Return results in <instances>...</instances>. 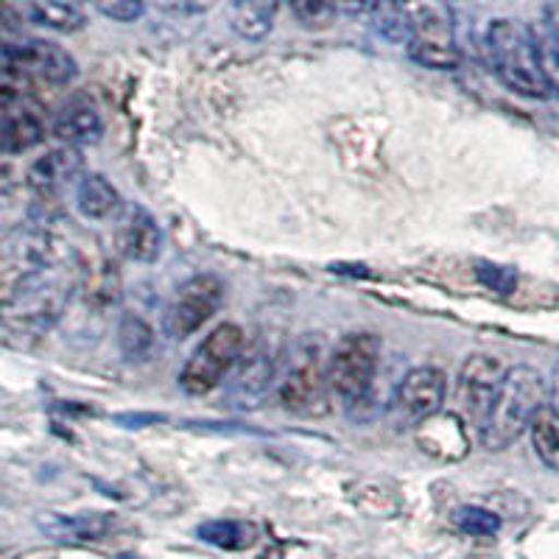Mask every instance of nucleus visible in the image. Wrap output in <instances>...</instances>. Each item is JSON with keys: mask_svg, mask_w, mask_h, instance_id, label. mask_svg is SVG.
<instances>
[{"mask_svg": "<svg viewBox=\"0 0 559 559\" xmlns=\"http://www.w3.org/2000/svg\"><path fill=\"white\" fill-rule=\"evenodd\" d=\"M548 403V383L540 369L518 364L509 367L498 386L496 401L489 406L487 417L478 426L481 445L489 453H501L512 448L523 433H528L534 417Z\"/></svg>", "mask_w": 559, "mask_h": 559, "instance_id": "1", "label": "nucleus"}, {"mask_svg": "<svg viewBox=\"0 0 559 559\" xmlns=\"http://www.w3.org/2000/svg\"><path fill=\"white\" fill-rule=\"evenodd\" d=\"M484 53L501 84L515 96L546 102L551 98L546 76H543L537 43L532 26H523L512 17L492 20L484 32Z\"/></svg>", "mask_w": 559, "mask_h": 559, "instance_id": "2", "label": "nucleus"}, {"mask_svg": "<svg viewBox=\"0 0 559 559\" xmlns=\"http://www.w3.org/2000/svg\"><path fill=\"white\" fill-rule=\"evenodd\" d=\"M406 23V51L428 70H456L462 62L456 45V17L448 0H401Z\"/></svg>", "mask_w": 559, "mask_h": 559, "instance_id": "3", "label": "nucleus"}, {"mask_svg": "<svg viewBox=\"0 0 559 559\" xmlns=\"http://www.w3.org/2000/svg\"><path fill=\"white\" fill-rule=\"evenodd\" d=\"M277 401L292 414H317L328 401V356L322 336L306 333L280 358Z\"/></svg>", "mask_w": 559, "mask_h": 559, "instance_id": "4", "label": "nucleus"}, {"mask_svg": "<svg viewBox=\"0 0 559 559\" xmlns=\"http://www.w3.org/2000/svg\"><path fill=\"white\" fill-rule=\"evenodd\" d=\"M51 266L53 238L39 224H20L0 236V308L12 306Z\"/></svg>", "mask_w": 559, "mask_h": 559, "instance_id": "5", "label": "nucleus"}, {"mask_svg": "<svg viewBox=\"0 0 559 559\" xmlns=\"http://www.w3.org/2000/svg\"><path fill=\"white\" fill-rule=\"evenodd\" d=\"M381 364V338L376 333H347L328 356V389L344 406H361L372 392Z\"/></svg>", "mask_w": 559, "mask_h": 559, "instance_id": "6", "label": "nucleus"}, {"mask_svg": "<svg viewBox=\"0 0 559 559\" xmlns=\"http://www.w3.org/2000/svg\"><path fill=\"white\" fill-rule=\"evenodd\" d=\"M243 349H247V333L238 322H222L199 342L191 358L185 361L179 372V386L191 397L213 392L224 378L238 367Z\"/></svg>", "mask_w": 559, "mask_h": 559, "instance_id": "7", "label": "nucleus"}, {"mask_svg": "<svg viewBox=\"0 0 559 559\" xmlns=\"http://www.w3.org/2000/svg\"><path fill=\"white\" fill-rule=\"evenodd\" d=\"M76 280L73 274L59 269L53 263L48 272L39 274L26 292L14 299L12 306L0 308L3 311V322L17 333H43L48 331L53 322L64 313L68 299L73 294Z\"/></svg>", "mask_w": 559, "mask_h": 559, "instance_id": "8", "label": "nucleus"}, {"mask_svg": "<svg viewBox=\"0 0 559 559\" xmlns=\"http://www.w3.org/2000/svg\"><path fill=\"white\" fill-rule=\"evenodd\" d=\"M224 280L216 274H193L174 288L168 299L166 317H163V333L171 342H185L199 333L210 319L216 317L224 302Z\"/></svg>", "mask_w": 559, "mask_h": 559, "instance_id": "9", "label": "nucleus"}, {"mask_svg": "<svg viewBox=\"0 0 559 559\" xmlns=\"http://www.w3.org/2000/svg\"><path fill=\"white\" fill-rule=\"evenodd\" d=\"M507 367L498 356L489 353H473L459 367L456 383H453V412L467 426H481L489 406L496 401Z\"/></svg>", "mask_w": 559, "mask_h": 559, "instance_id": "10", "label": "nucleus"}, {"mask_svg": "<svg viewBox=\"0 0 559 559\" xmlns=\"http://www.w3.org/2000/svg\"><path fill=\"white\" fill-rule=\"evenodd\" d=\"M0 64L20 76L37 79L45 84H68L76 79V59L62 45L48 39H23V43H0Z\"/></svg>", "mask_w": 559, "mask_h": 559, "instance_id": "11", "label": "nucleus"}, {"mask_svg": "<svg viewBox=\"0 0 559 559\" xmlns=\"http://www.w3.org/2000/svg\"><path fill=\"white\" fill-rule=\"evenodd\" d=\"M448 397V378L439 367L423 364V367L408 369L401 378L392 397L394 417L401 419L403 426H419L428 423L439 408L445 406Z\"/></svg>", "mask_w": 559, "mask_h": 559, "instance_id": "12", "label": "nucleus"}, {"mask_svg": "<svg viewBox=\"0 0 559 559\" xmlns=\"http://www.w3.org/2000/svg\"><path fill=\"white\" fill-rule=\"evenodd\" d=\"M82 152L70 146H59L37 157L26 171L28 191L37 199H57L70 182L82 179Z\"/></svg>", "mask_w": 559, "mask_h": 559, "instance_id": "13", "label": "nucleus"}, {"mask_svg": "<svg viewBox=\"0 0 559 559\" xmlns=\"http://www.w3.org/2000/svg\"><path fill=\"white\" fill-rule=\"evenodd\" d=\"M51 132L62 146H93V143H98L104 134L102 112H98L96 104L87 102V98H76V102H70L68 107L53 118Z\"/></svg>", "mask_w": 559, "mask_h": 559, "instance_id": "14", "label": "nucleus"}, {"mask_svg": "<svg viewBox=\"0 0 559 559\" xmlns=\"http://www.w3.org/2000/svg\"><path fill=\"white\" fill-rule=\"evenodd\" d=\"M121 252L134 263H154L163 252V229L146 207H132L121 227Z\"/></svg>", "mask_w": 559, "mask_h": 559, "instance_id": "15", "label": "nucleus"}, {"mask_svg": "<svg viewBox=\"0 0 559 559\" xmlns=\"http://www.w3.org/2000/svg\"><path fill=\"white\" fill-rule=\"evenodd\" d=\"M280 358L283 356H272V353H269L266 344H258L252 353L243 349L241 361L233 369V372H236V397H241L243 403L261 401V394H266L274 376H277Z\"/></svg>", "mask_w": 559, "mask_h": 559, "instance_id": "16", "label": "nucleus"}, {"mask_svg": "<svg viewBox=\"0 0 559 559\" xmlns=\"http://www.w3.org/2000/svg\"><path fill=\"white\" fill-rule=\"evenodd\" d=\"M39 528L43 534L62 543H93L102 540L112 532L115 518L102 515V512H84V515H39Z\"/></svg>", "mask_w": 559, "mask_h": 559, "instance_id": "17", "label": "nucleus"}, {"mask_svg": "<svg viewBox=\"0 0 559 559\" xmlns=\"http://www.w3.org/2000/svg\"><path fill=\"white\" fill-rule=\"evenodd\" d=\"M121 193L102 174H84L76 182V210L90 222H107L121 213Z\"/></svg>", "mask_w": 559, "mask_h": 559, "instance_id": "18", "label": "nucleus"}, {"mask_svg": "<svg viewBox=\"0 0 559 559\" xmlns=\"http://www.w3.org/2000/svg\"><path fill=\"white\" fill-rule=\"evenodd\" d=\"M277 20V0H233V32L249 43H261L272 34Z\"/></svg>", "mask_w": 559, "mask_h": 559, "instance_id": "19", "label": "nucleus"}, {"mask_svg": "<svg viewBox=\"0 0 559 559\" xmlns=\"http://www.w3.org/2000/svg\"><path fill=\"white\" fill-rule=\"evenodd\" d=\"M45 138V123L34 112H14L0 121V154H23L39 146Z\"/></svg>", "mask_w": 559, "mask_h": 559, "instance_id": "20", "label": "nucleus"}, {"mask_svg": "<svg viewBox=\"0 0 559 559\" xmlns=\"http://www.w3.org/2000/svg\"><path fill=\"white\" fill-rule=\"evenodd\" d=\"M528 439H532L537 459L554 473H559V408L554 403H546L537 412L532 428H528Z\"/></svg>", "mask_w": 559, "mask_h": 559, "instance_id": "21", "label": "nucleus"}, {"mask_svg": "<svg viewBox=\"0 0 559 559\" xmlns=\"http://www.w3.org/2000/svg\"><path fill=\"white\" fill-rule=\"evenodd\" d=\"M118 347H121V356L127 358V361H146L154 353V347H157L154 328L143 317L123 313L121 324H118Z\"/></svg>", "mask_w": 559, "mask_h": 559, "instance_id": "22", "label": "nucleus"}, {"mask_svg": "<svg viewBox=\"0 0 559 559\" xmlns=\"http://www.w3.org/2000/svg\"><path fill=\"white\" fill-rule=\"evenodd\" d=\"M34 26L73 34L87 26V14L68 0H34Z\"/></svg>", "mask_w": 559, "mask_h": 559, "instance_id": "23", "label": "nucleus"}, {"mask_svg": "<svg viewBox=\"0 0 559 559\" xmlns=\"http://www.w3.org/2000/svg\"><path fill=\"white\" fill-rule=\"evenodd\" d=\"M197 537L222 551H243L254 543V526L241 521H207L197 528Z\"/></svg>", "mask_w": 559, "mask_h": 559, "instance_id": "24", "label": "nucleus"}, {"mask_svg": "<svg viewBox=\"0 0 559 559\" xmlns=\"http://www.w3.org/2000/svg\"><path fill=\"white\" fill-rule=\"evenodd\" d=\"M453 523H456L464 534H471V537H496V534L501 532V518L484 507L456 509Z\"/></svg>", "mask_w": 559, "mask_h": 559, "instance_id": "25", "label": "nucleus"}, {"mask_svg": "<svg viewBox=\"0 0 559 559\" xmlns=\"http://www.w3.org/2000/svg\"><path fill=\"white\" fill-rule=\"evenodd\" d=\"M294 17L306 28H328L338 12L336 0H292Z\"/></svg>", "mask_w": 559, "mask_h": 559, "instance_id": "26", "label": "nucleus"}, {"mask_svg": "<svg viewBox=\"0 0 559 559\" xmlns=\"http://www.w3.org/2000/svg\"><path fill=\"white\" fill-rule=\"evenodd\" d=\"M473 272H476L478 283H484V286H487L489 292L501 294V297H509V294L515 292V286H518L515 269L501 266V263L478 261L476 266H473Z\"/></svg>", "mask_w": 559, "mask_h": 559, "instance_id": "27", "label": "nucleus"}, {"mask_svg": "<svg viewBox=\"0 0 559 559\" xmlns=\"http://www.w3.org/2000/svg\"><path fill=\"white\" fill-rule=\"evenodd\" d=\"M96 7L115 23H134L146 12V0H96Z\"/></svg>", "mask_w": 559, "mask_h": 559, "instance_id": "28", "label": "nucleus"}, {"mask_svg": "<svg viewBox=\"0 0 559 559\" xmlns=\"http://www.w3.org/2000/svg\"><path fill=\"white\" fill-rule=\"evenodd\" d=\"M0 23L14 32L34 26V0H0Z\"/></svg>", "mask_w": 559, "mask_h": 559, "instance_id": "29", "label": "nucleus"}, {"mask_svg": "<svg viewBox=\"0 0 559 559\" xmlns=\"http://www.w3.org/2000/svg\"><path fill=\"white\" fill-rule=\"evenodd\" d=\"M218 0H154L159 12L174 14V17H197V14L210 12Z\"/></svg>", "mask_w": 559, "mask_h": 559, "instance_id": "30", "label": "nucleus"}, {"mask_svg": "<svg viewBox=\"0 0 559 559\" xmlns=\"http://www.w3.org/2000/svg\"><path fill=\"white\" fill-rule=\"evenodd\" d=\"M540 26L546 28V34L551 37L554 48L559 51V0H551V3H546V7H543Z\"/></svg>", "mask_w": 559, "mask_h": 559, "instance_id": "31", "label": "nucleus"}, {"mask_svg": "<svg viewBox=\"0 0 559 559\" xmlns=\"http://www.w3.org/2000/svg\"><path fill=\"white\" fill-rule=\"evenodd\" d=\"M20 96L17 90L9 87V84H0V121H7L9 115L17 112Z\"/></svg>", "mask_w": 559, "mask_h": 559, "instance_id": "32", "label": "nucleus"}, {"mask_svg": "<svg viewBox=\"0 0 559 559\" xmlns=\"http://www.w3.org/2000/svg\"><path fill=\"white\" fill-rule=\"evenodd\" d=\"M7 182H9V171H3V168H0V191L7 188Z\"/></svg>", "mask_w": 559, "mask_h": 559, "instance_id": "33", "label": "nucleus"}]
</instances>
